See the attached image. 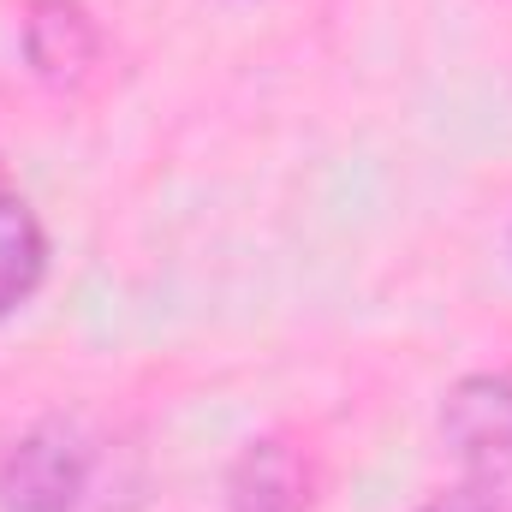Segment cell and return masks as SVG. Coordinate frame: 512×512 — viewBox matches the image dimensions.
<instances>
[{
  "label": "cell",
  "instance_id": "cell-1",
  "mask_svg": "<svg viewBox=\"0 0 512 512\" xmlns=\"http://www.w3.org/2000/svg\"><path fill=\"white\" fill-rule=\"evenodd\" d=\"M149 495V459L108 417L54 411L0 453L6 512H137Z\"/></svg>",
  "mask_w": 512,
  "mask_h": 512
},
{
  "label": "cell",
  "instance_id": "cell-2",
  "mask_svg": "<svg viewBox=\"0 0 512 512\" xmlns=\"http://www.w3.org/2000/svg\"><path fill=\"white\" fill-rule=\"evenodd\" d=\"M441 435L483 495H512V376H465L441 405Z\"/></svg>",
  "mask_w": 512,
  "mask_h": 512
},
{
  "label": "cell",
  "instance_id": "cell-3",
  "mask_svg": "<svg viewBox=\"0 0 512 512\" xmlns=\"http://www.w3.org/2000/svg\"><path fill=\"white\" fill-rule=\"evenodd\" d=\"M310 471L304 453L280 435H256L227 471V512H304Z\"/></svg>",
  "mask_w": 512,
  "mask_h": 512
},
{
  "label": "cell",
  "instance_id": "cell-4",
  "mask_svg": "<svg viewBox=\"0 0 512 512\" xmlns=\"http://www.w3.org/2000/svg\"><path fill=\"white\" fill-rule=\"evenodd\" d=\"M24 54L36 66V78L78 84L102 54V30L90 24V12L78 0H36L24 18Z\"/></svg>",
  "mask_w": 512,
  "mask_h": 512
},
{
  "label": "cell",
  "instance_id": "cell-5",
  "mask_svg": "<svg viewBox=\"0 0 512 512\" xmlns=\"http://www.w3.org/2000/svg\"><path fill=\"white\" fill-rule=\"evenodd\" d=\"M48 274V233L36 209L0 185V316H12Z\"/></svg>",
  "mask_w": 512,
  "mask_h": 512
},
{
  "label": "cell",
  "instance_id": "cell-6",
  "mask_svg": "<svg viewBox=\"0 0 512 512\" xmlns=\"http://www.w3.org/2000/svg\"><path fill=\"white\" fill-rule=\"evenodd\" d=\"M417 512H501V501L465 483V489H453V495H435L429 507H417Z\"/></svg>",
  "mask_w": 512,
  "mask_h": 512
}]
</instances>
